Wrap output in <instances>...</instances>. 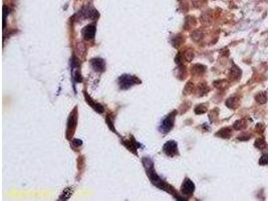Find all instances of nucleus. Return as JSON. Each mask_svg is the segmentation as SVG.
Here are the masks:
<instances>
[{"label":"nucleus","mask_w":268,"mask_h":201,"mask_svg":"<svg viewBox=\"0 0 268 201\" xmlns=\"http://www.w3.org/2000/svg\"><path fill=\"white\" fill-rule=\"evenodd\" d=\"M245 123H244L243 120H239L237 121V122L234 123V128L236 129V130H241V129H243L244 127H245Z\"/></svg>","instance_id":"nucleus-10"},{"label":"nucleus","mask_w":268,"mask_h":201,"mask_svg":"<svg viewBox=\"0 0 268 201\" xmlns=\"http://www.w3.org/2000/svg\"><path fill=\"white\" fill-rule=\"evenodd\" d=\"M84 96H85V99H86V102H88V104H90V106H92V108H94V110H96V112H98V113H103V106H100V104L96 103V102H94L92 100V99L90 98V97H88V95L84 94Z\"/></svg>","instance_id":"nucleus-9"},{"label":"nucleus","mask_w":268,"mask_h":201,"mask_svg":"<svg viewBox=\"0 0 268 201\" xmlns=\"http://www.w3.org/2000/svg\"><path fill=\"white\" fill-rule=\"evenodd\" d=\"M256 101L260 104L265 103V101H266V96H265L264 94H259L258 96L256 97Z\"/></svg>","instance_id":"nucleus-11"},{"label":"nucleus","mask_w":268,"mask_h":201,"mask_svg":"<svg viewBox=\"0 0 268 201\" xmlns=\"http://www.w3.org/2000/svg\"><path fill=\"white\" fill-rule=\"evenodd\" d=\"M163 150L166 153V155L170 156V157H174L178 152V146H177V143L175 141H169L164 145Z\"/></svg>","instance_id":"nucleus-3"},{"label":"nucleus","mask_w":268,"mask_h":201,"mask_svg":"<svg viewBox=\"0 0 268 201\" xmlns=\"http://www.w3.org/2000/svg\"><path fill=\"white\" fill-rule=\"evenodd\" d=\"M77 110H75V112L73 113H71L70 117H69L68 119V123H67V137L69 136V134H72L73 130H75V126H77Z\"/></svg>","instance_id":"nucleus-5"},{"label":"nucleus","mask_w":268,"mask_h":201,"mask_svg":"<svg viewBox=\"0 0 268 201\" xmlns=\"http://www.w3.org/2000/svg\"><path fill=\"white\" fill-rule=\"evenodd\" d=\"M96 26L94 25H88L83 28V35L84 36V38L90 40L94 38V35H96Z\"/></svg>","instance_id":"nucleus-6"},{"label":"nucleus","mask_w":268,"mask_h":201,"mask_svg":"<svg viewBox=\"0 0 268 201\" xmlns=\"http://www.w3.org/2000/svg\"><path fill=\"white\" fill-rule=\"evenodd\" d=\"M81 13L83 14V18H90V19H94V18L98 16V11L94 10V8L90 7V6H85L83 8V10L81 11Z\"/></svg>","instance_id":"nucleus-7"},{"label":"nucleus","mask_w":268,"mask_h":201,"mask_svg":"<svg viewBox=\"0 0 268 201\" xmlns=\"http://www.w3.org/2000/svg\"><path fill=\"white\" fill-rule=\"evenodd\" d=\"M90 65L96 71H103L105 69V62L102 58H94L90 60Z\"/></svg>","instance_id":"nucleus-8"},{"label":"nucleus","mask_w":268,"mask_h":201,"mask_svg":"<svg viewBox=\"0 0 268 201\" xmlns=\"http://www.w3.org/2000/svg\"><path fill=\"white\" fill-rule=\"evenodd\" d=\"M7 14H9V9L7 8V6L4 5L3 6V19H4V22H5V18H6V16H7Z\"/></svg>","instance_id":"nucleus-14"},{"label":"nucleus","mask_w":268,"mask_h":201,"mask_svg":"<svg viewBox=\"0 0 268 201\" xmlns=\"http://www.w3.org/2000/svg\"><path fill=\"white\" fill-rule=\"evenodd\" d=\"M174 116H175V113H172L162 122L161 126H160V131H162L164 134H167L169 131H171V129L174 126V121H175Z\"/></svg>","instance_id":"nucleus-2"},{"label":"nucleus","mask_w":268,"mask_h":201,"mask_svg":"<svg viewBox=\"0 0 268 201\" xmlns=\"http://www.w3.org/2000/svg\"><path fill=\"white\" fill-rule=\"evenodd\" d=\"M238 69H239L238 67H233V69H232V71H231V75H231L232 78H235L236 77L238 79V78L240 77V75H241V71H239V73H236V71H237Z\"/></svg>","instance_id":"nucleus-12"},{"label":"nucleus","mask_w":268,"mask_h":201,"mask_svg":"<svg viewBox=\"0 0 268 201\" xmlns=\"http://www.w3.org/2000/svg\"><path fill=\"white\" fill-rule=\"evenodd\" d=\"M181 190H182L184 195L190 196L194 193V191H195V184L193 183V181L190 180V179H185L182 184Z\"/></svg>","instance_id":"nucleus-4"},{"label":"nucleus","mask_w":268,"mask_h":201,"mask_svg":"<svg viewBox=\"0 0 268 201\" xmlns=\"http://www.w3.org/2000/svg\"><path fill=\"white\" fill-rule=\"evenodd\" d=\"M264 145H265V142L263 139H257L256 140V143H255V146H256V147H258L261 149Z\"/></svg>","instance_id":"nucleus-13"},{"label":"nucleus","mask_w":268,"mask_h":201,"mask_svg":"<svg viewBox=\"0 0 268 201\" xmlns=\"http://www.w3.org/2000/svg\"><path fill=\"white\" fill-rule=\"evenodd\" d=\"M137 82H141L137 79L136 77H133V75H124L119 78V86L122 90H126V88H131L132 86L136 84Z\"/></svg>","instance_id":"nucleus-1"},{"label":"nucleus","mask_w":268,"mask_h":201,"mask_svg":"<svg viewBox=\"0 0 268 201\" xmlns=\"http://www.w3.org/2000/svg\"><path fill=\"white\" fill-rule=\"evenodd\" d=\"M72 143L75 144V146H77V147H79V146H81L83 142H81V140H77H77H73Z\"/></svg>","instance_id":"nucleus-15"}]
</instances>
